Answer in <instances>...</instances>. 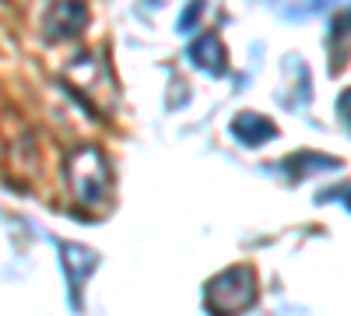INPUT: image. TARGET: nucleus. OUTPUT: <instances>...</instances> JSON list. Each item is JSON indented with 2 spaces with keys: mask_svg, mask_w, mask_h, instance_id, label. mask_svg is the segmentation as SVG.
Returning a JSON list of instances; mask_svg holds the SVG:
<instances>
[{
  "mask_svg": "<svg viewBox=\"0 0 351 316\" xmlns=\"http://www.w3.org/2000/svg\"><path fill=\"white\" fill-rule=\"evenodd\" d=\"M204 8H208V0H190L186 11L180 14V21H176V32H180V36H190L193 28H197V21H200V14H204Z\"/></svg>",
  "mask_w": 351,
  "mask_h": 316,
  "instance_id": "1a4fd4ad",
  "label": "nucleus"
},
{
  "mask_svg": "<svg viewBox=\"0 0 351 316\" xmlns=\"http://www.w3.org/2000/svg\"><path fill=\"white\" fill-rule=\"evenodd\" d=\"M84 25H88V8L81 0H60V4L46 14V36L53 42H64V39L81 36Z\"/></svg>",
  "mask_w": 351,
  "mask_h": 316,
  "instance_id": "20e7f679",
  "label": "nucleus"
},
{
  "mask_svg": "<svg viewBox=\"0 0 351 316\" xmlns=\"http://www.w3.org/2000/svg\"><path fill=\"white\" fill-rule=\"evenodd\" d=\"M60 256H64V271H67V284H71V306L81 309V289L95 274L99 253L81 246V243H60Z\"/></svg>",
  "mask_w": 351,
  "mask_h": 316,
  "instance_id": "7ed1b4c3",
  "label": "nucleus"
},
{
  "mask_svg": "<svg viewBox=\"0 0 351 316\" xmlns=\"http://www.w3.org/2000/svg\"><path fill=\"white\" fill-rule=\"evenodd\" d=\"M348 39H351V11H341L337 18H330V64H334V71H341V64H344L341 46H348Z\"/></svg>",
  "mask_w": 351,
  "mask_h": 316,
  "instance_id": "6e6552de",
  "label": "nucleus"
},
{
  "mask_svg": "<svg viewBox=\"0 0 351 316\" xmlns=\"http://www.w3.org/2000/svg\"><path fill=\"white\" fill-rule=\"evenodd\" d=\"M186 56H190V64L204 74H211V77H225L228 74V53H225V42L215 36V32H204L197 36L190 46H186Z\"/></svg>",
  "mask_w": 351,
  "mask_h": 316,
  "instance_id": "39448f33",
  "label": "nucleus"
},
{
  "mask_svg": "<svg viewBox=\"0 0 351 316\" xmlns=\"http://www.w3.org/2000/svg\"><path fill=\"white\" fill-rule=\"evenodd\" d=\"M256 292H260L256 271L250 264H236V267H228L208 281V289H204V309L211 316H239L256 302Z\"/></svg>",
  "mask_w": 351,
  "mask_h": 316,
  "instance_id": "f257e3e1",
  "label": "nucleus"
},
{
  "mask_svg": "<svg viewBox=\"0 0 351 316\" xmlns=\"http://www.w3.org/2000/svg\"><path fill=\"white\" fill-rule=\"evenodd\" d=\"M319 200H344V208L351 211V186H341V190H327V193H319Z\"/></svg>",
  "mask_w": 351,
  "mask_h": 316,
  "instance_id": "9d476101",
  "label": "nucleus"
},
{
  "mask_svg": "<svg viewBox=\"0 0 351 316\" xmlns=\"http://www.w3.org/2000/svg\"><path fill=\"white\" fill-rule=\"evenodd\" d=\"M232 137H236L243 148H260V145H267V141L278 137V127H274L271 117L246 109V112H239V117L232 120Z\"/></svg>",
  "mask_w": 351,
  "mask_h": 316,
  "instance_id": "423d86ee",
  "label": "nucleus"
},
{
  "mask_svg": "<svg viewBox=\"0 0 351 316\" xmlns=\"http://www.w3.org/2000/svg\"><path fill=\"white\" fill-rule=\"evenodd\" d=\"M71 183L81 204H102L109 193V169L95 148H77L71 158Z\"/></svg>",
  "mask_w": 351,
  "mask_h": 316,
  "instance_id": "f03ea898",
  "label": "nucleus"
},
{
  "mask_svg": "<svg viewBox=\"0 0 351 316\" xmlns=\"http://www.w3.org/2000/svg\"><path fill=\"white\" fill-rule=\"evenodd\" d=\"M337 112L344 117V123H351V88L341 92V99H337Z\"/></svg>",
  "mask_w": 351,
  "mask_h": 316,
  "instance_id": "9b49d317",
  "label": "nucleus"
},
{
  "mask_svg": "<svg viewBox=\"0 0 351 316\" xmlns=\"http://www.w3.org/2000/svg\"><path fill=\"white\" fill-rule=\"evenodd\" d=\"M148 4H155V8H158V4H165V0H148Z\"/></svg>",
  "mask_w": 351,
  "mask_h": 316,
  "instance_id": "f8f14e48",
  "label": "nucleus"
},
{
  "mask_svg": "<svg viewBox=\"0 0 351 316\" xmlns=\"http://www.w3.org/2000/svg\"><path fill=\"white\" fill-rule=\"evenodd\" d=\"M281 169L288 172L291 180H306L309 172H324V169H341V162L337 158H327V155H316V151H295L291 158H285L281 162Z\"/></svg>",
  "mask_w": 351,
  "mask_h": 316,
  "instance_id": "0eeeda50",
  "label": "nucleus"
}]
</instances>
